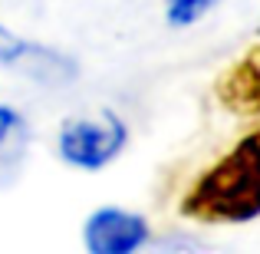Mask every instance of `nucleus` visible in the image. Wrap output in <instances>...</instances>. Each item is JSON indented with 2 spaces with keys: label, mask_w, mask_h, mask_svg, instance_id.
Here are the masks:
<instances>
[{
  "label": "nucleus",
  "mask_w": 260,
  "mask_h": 254,
  "mask_svg": "<svg viewBox=\"0 0 260 254\" xmlns=\"http://www.w3.org/2000/svg\"><path fill=\"white\" fill-rule=\"evenodd\" d=\"M181 211L208 224L250 221L260 215V126L191 185Z\"/></svg>",
  "instance_id": "f257e3e1"
},
{
  "label": "nucleus",
  "mask_w": 260,
  "mask_h": 254,
  "mask_svg": "<svg viewBox=\"0 0 260 254\" xmlns=\"http://www.w3.org/2000/svg\"><path fill=\"white\" fill-rule=\"evenodd\" d=\"M128 142V129L115 112H102V119L66 122L59 132V155L70 165L95 172L115 159Z\"/></svg>",
  "instance_id": "f03ea898"
},
{
  "label": "nucleus",
  "mask_w": 260,
  "mask_h": 254,
  "mask_svg": "<svg viewBox=\"0 0 260 254\" xmlns=\"http://www.w3.org/2000/svg\"><path fill=\"white\" fill-rule=\"evenodd\" d=\"M83 238L92 254H128L148 241V224L142 215H132V211L99 208L89 215Z\"/></svg>",
  "instance_id": "7ed1b4c3"
},
{
  "label": "nucleus",
  "mask_w": 260,
  "mask_h": 254,
  "mask_svg": "<svg viewBox=\"0 0 260 254\" xmlns=\"http://www.w3.org/2000/svg\"><path fill=\"white\" fill-rule=\"evenodd\" d=\"M221 102L241 116H260V43H254L228 73L221 86Z\"/></svg>",
  "instance_id": "20e7f679"
},
{
  "label": "nucleus",
  "mask_w": 260,
  "mask_h": 254,
  "mask_svg": "<svg viewBox=\"0 0 260 254\" xmlns=\"http://www.w3.org/2000/svg\"><path fill=\"white\" fill-rule=\"evenodd\" d=\"M37 53H43V46L26 43L17 33H10L7 26H0V63H20L26 57H37Z\"/></svg>",
  "instance_id": "39448f33"
},
{
  "label": "nucleus",
  "mask_w": 260,
  "mask_h": 254,
  "mask_svg": "<svg viewBox=\"0 0 260 254\" xmlns=\"http://www.w3.org/2000/svg\"><path fill=\"white\" fill-rule=\"evenodd\" d=\"M211 0H168V20L172 23H191L208 10Z\"/></svg>",
  "instance_id": "423d86ee"
},
{
  "label": "nucleus",
  "mask_w": 260,
  "mask_h": 254,
  "mask_svg": "<svg viewBox=\"0 0 260 254\" xmlns=\"http://www.w3.org/2000/svg\"><path fill=\"white\" fill-rule=\"evenodd\" d=\"M20 126V116H17V109H10V106H0V146H4V139L13 132V129Z\"/></svg>",
  "instance_id": "0eeeda50"
}]
</instances>
